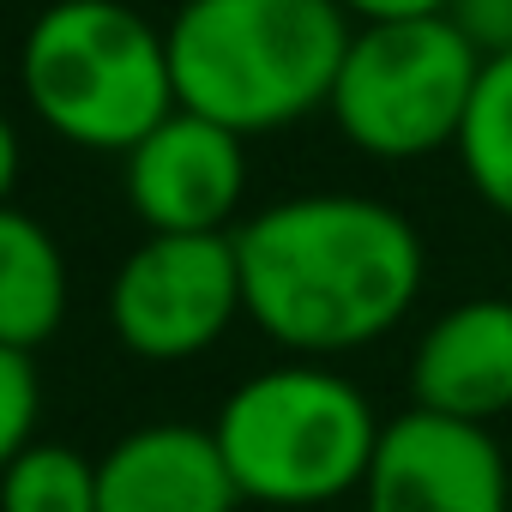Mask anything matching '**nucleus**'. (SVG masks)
Instances as JSON below:
<instances>
[{
  "label": "nucleus",
  "instance_id": "f3484780",
  "mask_svg": "<svg viewBox=\"0 0 512 512\" xmlns=\"http://www.w3.org/2000/svg\"><path fill=\"white\" fill-rule=\"evenodd\" d=\"M13 181H19V127L0 109V205L13 199Z\"/></svg>",
  "mask_w": 512,
  "mask_h": 512
},
{
  "label": "nucleus",
  "instance_id": "f8f14e48",
  "mask_svg": "<svg viewBox=\"0 0 512 512\" xmlns=\"http://www.w3.org/2000/svg\"><path fill=\"white\" fill-rule=\"evenodd\" d=\"M452 157H458L470 193L494 217L512 223V55H488L482 61Z\"/></svg>",
  "mask_w": 512,
  "mask_h": 512
},
{
  "label": "nucleus",
  "instance_id": "f257e3e1",
  "mask_svg": "<svg viewBox=\"0 0 512 512\" xmlns=\"http://www.w3.org/2000/svg\"><path fill=\"white\" fill-rule=\"evenodd\" d=\"M229 235L247 320L308 362L380 344L428 284L422 229L374 193H290Z\"/></svg>",
  "mask_w": 512,
  "mask_h": 512
},
{
  "label": "nucleus",
  "instance_id": "39448f33",
  "mask_svg": "<svg viewBox=\"0 0 512 512\" xmlns=\"http://www.w3.org/2000/svg\"><path fill=\"white\" fill-rule=\"evenodd\" d=\"M476 73L482 55L464 43V31L446 13L356 25L326 115L344 133V145H356L362 157L422 163L458 145Z\"/></svg>",
  "mask_w": 512,
  "mask_h": 512
},
{
  "label": "nucleus",
  "instance_id": "dca6fc26",
  "mask_svg": "<svg viewBox=\"0 0 512 512\" xmlns=\"http://www.w3.org/2000/svg\"><path fill=\"white\" fill-rule=\"evenodd\" d=\"M356 25H392V19H434L446 13V0H338Z\"/></svg>",
  "mask_w": 512,
  "mask_h": 512
},
{
  "label": "nucleus",
  "instance_id": "0eeeda50",
  "mask_svg": "<svg viewBox=\"0 0 512 512\" xmlns=\"http://www.w3.org/2000/svg\"><path fill=\"white\" fill-rule=\"evenodd\" d=\"M121 193L145 235H229L247 199V139L175 103L121 157Z\"/></svg>",
  "mask_w": 512,
  "mask_h": 512
},
{
  "label": "nucleus",
  "instance_id": "9b49d317",
  "mask_svg": "<svg viewBox=\"0 0 512 512\" xmlns=\"http://www.w3.org/2000/svg\"><path fill=\"white\" fill-rule=\"evenodd\" d=\"M73 302V278H67V253L49 235L43 217L19 211L13 199L0 205V344L37 356Z\"/></svg>",
  "mask_w": 512,
  "mask_h": 512
},
{
  "label": "nucleus",
  "instance_id": "4468645a",
  "mask_svg": "<svg viewBox=\"0 0 512 512\" xmlns=\"http://www.w3.org/2000/svg\"><path fill=\"white\" fill-rule=\"evenodd\" d=\"M37 416H43V380L37 362L25 350L0 344V470H7L31 440H37Z\"/></svg>",
  "mask_w": 512,
  "mask_h": 512
},
{
  "label": "nucleus",
  "instance_id": "7ed1b4c3",
  "mask_svg": "<svg viewBox=\"0 0 512 512\" xmlns=\"http://www.w3.org/2000/svg\"><path fill=\"white\" fill-rule=\"evenodd\" d=\"M380 428L374 398L344 368L308 356L247 374L211 416L241 500L272 512H326L362 494Z\"/></svg>",
  "mask_w": 512,
  "mask_h": 512
},
{
  "label": "nucleus",
  "instance_id": "2eb2a0df",
  "mask_svg": "<svg viewBox=\"0 0 512 512\" xmlns=\"http://www.w3.org/2000/svg\"><path fill=\"white\" fill-rule=\"evenodd\" d=\"M446 19L464 31V43L488 55H512V0H446Z\"/></svg>",
  "mask_w": 512,
  "mask_h": 512
},
{
  "label": "nucleus",
  "instance_id": "423d86ee",
  "mask_svg": "<svg viewBox=\"0 0 512 512\" xmlns=\"http://www.w3.org/2000/svg\"><path fill=\"white\" fill-rule=\"evenodd\" d=\"M235 320V235H145L109 278V332L139 362H193Z\"/></svg>",
  "mask_w": 512,
  "mask_h": 512
},
{
  "label": "nucleus",
  "instance_id": "6e6552de",
  "mask_svg": "<svg viewBox=\"0 0 512 512\" xmlns=\"http://www.w3.org/2000/svg\"><path fill=\"white\" fill-rule=\"evenodd\" d=\"M362 512H512V470L494 428L404 410L380 428Z\"/></svg>",
  "mask_w": 512,
  "mask_h": 512
},
{
  "label": "nucleus",
  "instance_id": "f03ea898",
  "mask_svg": "<svg viewBox=\"0 0 512 512\" xmlns=\"http://www.w3.org/2000/svg\"><path fill=\"white\" fill-rule=\"evenodd\" d=\"M356 19L338 0H181L169 37L175 103L266 139L332 103Z\"/></svg>",
  "mask_w": 512,
  "mask_h": 512
},
{
  "label": "nucleus",
  "instance_id": "20e7f679",
  "mask_svg": "<svg viewBox=\"0 0 512 512\" xmlns=\"http://www.w3.org/2000/svg\"><path fill=\"white\" fill-rule=\"evenodd\" d=\"M19 85L31 115L79 151L127 157L169 109V37L127 0H55L25 31Z\"/></svg>",
  "mask_w": 512,
  "mask_h": 512
},
{
  "label": "nucleus",
  "instance_id": "9d476101",
  "mask_svg": "<svg viewBox=\"0 0 512 512\" xmlns=\"http://www.w3.org/2000/svg\"><path fill=\"white\" fill-rule=\"evenodd\" d=\"M223 446L199 422L127 428L97 458V512H241Z\"/></svg>",
  "mask_w": 512,
  "mask_h": 512
},
{
  "label": "nucleus",
  "instance_id": "1a4fd4ad",
  "mask_svg": "<svg viewBox=\"0 0 512 512\" xmlns=\"http://www.w3.org/2000/svg\"><path fill=\"white\" fill-rule=\"evenodd\" d=\"M410 404L476 428L512 416V296H464L422 326L410 350Z\"/></svg>",
  "mask_w": 512,
  "mask_h": 512
},
{
  "label": "nucleus",
  "instance_id": "ddd939ff",
  "mask_svg": "<svg viewBox=\"0 0 512 512\" xmlns=\"http://www.w3.org/2000/svg\"><path fill=\"white\" fill-rule=\"evenodd\" d=\"M0 512H97V458L61 440H31L0 470Z\"/></svg>",
  "mask_w": 512,
  "mask_h": 512
}]
</instances>
